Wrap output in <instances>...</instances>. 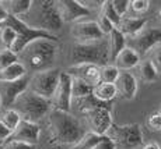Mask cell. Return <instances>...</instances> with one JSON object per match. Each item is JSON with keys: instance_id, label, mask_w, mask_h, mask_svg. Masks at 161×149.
I'll return each mask as SVG.
<instances>
[{"instance_id": "obj_40", "label": "cell", "mask_w": 161, "mask_h": 149, "mask_svg": "<svg viewBox=\"0 0 161 149\" xmlns=\"http://www.w3.org/2000/svg\"><path fill=\"white\" fill-rule=\"evenodd\" d=\"M7 18H8V13H7V10H6L3 2H0V27L6 23V20H7Z\"/></svg>"}, {"instance_id": "obj_15", "label": "cell", "mask_w": 161, "mask_h": 149, "mask_svg": "<svg viewBox=\"0 0 161 149\" xmlns=\"http://www.w3.org/2000/svg\"><path fill=\"white\" fill-rule=\"evenodd\" d=\"M66 73L69 74L72 78L80 80V81L88 84L92 88L101 82L100 81V67L94 66V64H86V63L84 64H74V66L67 68Z\"/></svg>"}, {"instance_id": "obj_12", "label": "cell", "mask_w": 161, "mask_h": 149, "mask_svg": "<svg viewBox=\"0 0 161 149\" xmlns=\"http://www.w3.org/2000/svg\"><path fill=\"white\" fill-rule=\"evenodd\" d=\"M70 35L76 39V43H90L104 39L97 21H77L70 28Z\"/></svg>"}, {"instance_id": "obj_31", "label": "cell", "mask_w": 161, "mask_h": 149, "mask_svg": "<svg viewBox=\"0 0 161 149\" xmlns=\"http://www.w3.org/2000/svg\"><path fill=\"white\" fill-rule=\"evenodd\" d=\"M15 61H18V56L13 53L10 49H3V50H0V71H2L3 68L11 66Z\"/></svg>"}, {"instance_id": "obj_35", "label": "cell", "mask_w": 161, "mask_h": 149, "mask_svg": "<svg viewBox=\"0 0 161 149\" xmlns=\"http://www.w3.org/2000/svg\"><path fill=\"white\" fill-rule=\"evenodd\" d=\"M130 8L136 14H144L150 8V2L148 0H133L130 2Z\"/></svg>"}, {"instance_id": "obj_39", "label": "cell", "mask_w": 161, "mask_h": 149, "mask_svg": "<svg viewBox=\"0 0 161 149\" xmlns=\"http://www.w3.org/2000/svg\"><path fill=\"white\" fill-rule=\"evenodd\" d=\"M11 136V132L8 131L7 128L4 127V124L0 121V144H3V142H6L8 138Z\"/></svg>"}, {"instance_id": "obj_16", "label": "cell", "mask_w": 161, "mask_h": 149, "mask_svg": "<svg viewBox=\"0 0 161 149\" xmlns=\"http://www.w3.org/2000/svg\"><path fill=\"white\" fill-rule=\"evenodd\" d=\"M39 135H41V127H39V124L21 120V123L18 124V127L13 131V134H11V136L8 139L36 145L39 141Z\"/></svg>"}, {"instance_id": "obj_36", "label": "cell", "mask_w": 161, "mask_h": 149, "mask_svg": "<svg viewBox=\"0 0 161 149\" xmlns=\"http://www.w3.org/2000/svg\"><path fill=\"white\" fill-rule=\"evenodd\" d=\"M97 24H98V27H100L101 32L104 33V36H108L111 32H112L114 29H115V27H114L112 24H111L109 21H108L107 18H105L104 15H101V14H100V17H98Z\"/></svg>"}, {"instance_id": "obj_11", "label": "cell", "mask_w": 161, "mask_h": 149, "mask_svg": "<svg viewBox=\"0 0 161 149\" xmlns=\"http://www.w3.org/2000/svg\"><path fill=\"white\" fill-rule=\"evenodd\" d=\"M161 45V29L160 28H144L142 32H139L136 36L132 38V48L136 50L139 56H146L150 53L154 48Z\"/></svg>"}, {"instance_id": "obj_41", "label": "cell", "mask_w": 161, "mask_h": 149, "mask_svg": "<svg viewBox=\"0 0 161 149\" xmlns=\"http://www.w3.org/2000/svg\"><path fill=\"white\" fill-rule=\"evenodd\" d=\"M143 149H161V145L157 142H148L143 146Z\"/></svg>"}, {"instance_id": "obj_19", "label": "cell", "mask_w": 161, "mask_h": 149, "mask_svg": "<svg viewBox=\"0 0 161 149\" xmlns=\"http://www.w3.org/2000/svg\"><path fill=\"white\" fill-rule=\"evenodd\" d=\"M147 24V18H140V17H123L120 20L119 25H118L116 29L122 33L123 36L129 35V36H136L139 32L146 28Z\"/></svg>"}, {"instance_id": "obj_21", "label": "cell", "mask_w": 161, "mask_h": 149, "mask_svg": "<svg viewBox=\"0 0 161 149\" xmlns=\"http://www.w3.org/2000/svg\"><path fill=\"white\" fill-rule=\"evenodd\" d=\"M28 75V71L24 67L23 63L20 61H15L11 66L3 68L0 71V81L3 82H11V81H18V80L24 78V77Z\"/></svg>"}, {"instance_id": "obj_28", "label": "cell", "mask_w": 161, "mask_h": 149, "mask_svg": "<svg viewBox=\"0 0 161 149\" xmlns=\"http://www.w3.org/2000/svg\"><path fill=\"white\" fill-rule=\"evenodd\" d=\"M120 71L114 64H105L100 67V81L105 84H115Z\"/></svg>"}, {"instance_id": "obj_37", "label": "cell", "mask_w": 161, "mask_h": 149, "mask_svg": "<svg viewBox=\"0 0 161 149\" xmlns=\"http://www.w3.org/2000/svg\"><path fill=\"white\" fill-rule=\"evenodd\" d=\"M150 61L153 63V66L156 67L157 74H161V45H158L157 48H154L153 50H151Z\"/></svg>"}, {"instance_id": "obj_23", "label": "cell", "mask_w": 161, "mask_h": 149, "mask_svg": "<svg viewBox=\"0 0 161 149\" xmlns=\"http://www.w3.org/2000/svg\"><path fill=\"white\" fill-rule=\"evenodd\" d=\"M108 36H109V39H108V45H109V59L114 61L116 56L126 48V38L116 28Z\"/></svg>"}, {"instance_id": "obj_44", "label": "cell", "mask_w": 161, "mask_h": 149, "mask_svg": "<svg viewBox=\"0 0 161 149\" xmlns=\"http://www.w3.org/2000/svg\"><path fill=\"white\" fill-rule=\"evenodd\" d=\"M2 145H3V144H0V149H2Z\"/></svg>"}, {"instance_id": "obj_20", "label": "cell", "mask_w": 161, "mask_h": 149, "mask_svg": "<svg viewBox=\"0 0 161 149\" xmlns=\"http://www.w3.org/2000/svg\"><path fill=\"white\" fill-rule=\"evenodd\" d=\"M118 96V91L115 84H105L100 82L92 88V98L95 100L101 102V103H108V102L114 100Z\"/></svg>"}, {"instance_id": "obj_10", "label": "cell", "mask_w": 161, "mask_h": 149, "mask_svg": "<svg viewBox=\"0 0 161 149\" xmlns=\"http://www.w3.org/2000/svg\"><path fill=\"white\" fill-rule=\"evenodd\" d=\"M72 77L66 73V71H60V77H59V84L56 86L53 96L51 99V103L55 110H62L70 113L72 109Z\"/></svg>"}, {"instance_id": "obj_43", "label": "cell", "mask_w": 161, "mask_h": 149, "mask_svg": "<svg viewBox=\"0 0 161 149\" xmlns=\"http://www.w3.org/2000/svg\"><path fill=\"white\" fill-rule=\"evenodd\" d=\"M0 110H2V103H0Z\"/></svg>"}, {"instance_id": "obj_25", "label": "cell", "mask_w": 161, "mask_h": 149, "mask_svg": "<svg viewBox=\"0 0 161 149\" xmlns=\"http://www.w3.org/2000/svg\"><path fill=\"white\" fill-rule=\"evenodd\" d=\"M137 70H139V77H140V80L146 84L156 81L157 77H158L156 67L153 66V63H151L150 60L140 61V64L137 66Z\"/></svg>"}, {"instance_id": "obj_3", "label": "cell", "mask_w": 161, "mask_h": 149, "mask_svg": "<svg viewBox=\"0 0 161 149\" xmlns=\"http://www.w3.org/2000/svg\"><path fill=\"white\" fill-rule=\"evenodd\" d=\"M11 109L20 114L21 120L38 124L52 110V103L51 100L27 89L15 99Z\"/></svg>"}, {"instance_id": "obj_38", "label": "cell", "mask_w": 161, "mask_h": 149, "mask_svg": "<svg viewBox=\"0 0 161 149\" xmlns=\"http://www.w3.org/2000/svg\"><path fill=\"white\" fill-rule=\"evenodd\" d=\"M92 149H116L115 144H114V141L109 138L108 135H103L100 139V142H98L97 145H95Z\"/></svg>"}, {"instance_id": "obj_33", "label": "cell", "mask_w": 161, "mask_h": 149, "mask_svg": "<svg viewBox=\"0 0 161 149\" xmlns=\"http://www.w3.org/2000/svg\"><path fill=\"white\" fill-rule=\"evenodd\" d=\"M112 6L115 8L116 14L120 18H123V17H126V13L130 8V2L129 0H112Z\"/></svg>"}, {"instance_id": "obj_1", "label": "cell", "mask_w": 161, "mask_h": 149, "mask_svg": "<svg viewBox=\"0 0 161 149\" xmlns=\"http://www.w3.org/2000/svg\"><path fill=\"white\" fill-rule=\"evenodd\" d=\"M49 124L55 138L60 144L76 145L86 135V127L77 117L67 111L55 110L49 111Z\"/></svg>"}, {"instance_id": "obj_2", "label": "cell", "mask_w": 161, "mask_h": 149, "mask_svg": "<svg viewBox=\"0 0 161 149\" xmlns=\"http://www.w3.org/2000/svg\"><path fill=\"white\" fill-rule=\"evenodd\" d=\"M58 52L56 42L46 41V39H38V41L30 43L20 54L18 61L24 64L27 71L38 73L48 68H52Z\"/></svg>"}, {"instance_id": "obj_9", "label": "cell", "mask_w": 161, "mask_h": 149, "mask_svg": "<svg viewBox=\"0 0 161 149\" xmlns=\"http://www.w3.org/2000/svg\"><path fill=\"white\" fill-rule=\"evenodd\" d=\"M86 119L91 128V132L97 135H107L112 127V113H111L108 103H97L94 107L84 111Z\"/></svg>"}, {"instance_id": "obj_14", "label": "cell", "mask_w": 161, "mask_h": 149, "mask_svg": "<svg viewBox=\"0 0 161 149\" xmlns=\"http://www.w3.org/2000/svg\"><path fill=\"white\" fill-rule=\"evenodd\" d=\"M59 13L63 23H77L80 18L88 17L91 14L90 8H87L79 0H63L58 2Z\"/></svg>"}, {"instance_id": "obj_34", "label": "cell", "mask_w": 161, "mask_h": 149, "mask_svg": "<svg viewBox=\"0 0 161 149\" xmlns=\"http://www.w3.org/2000/svg\"><path fill=\"white\" fill-rule=\"evenodd\" d=\"M2 149H36V146L31 144H25V142H21V141L7 139L6 142H3Z\"/></svg>"}, {"instance_id": "obj_42", "label": "cell", "mask_w": 161, "mask_h": 149, "mask_svg": "<svg viewBox=\"0 0 161 149\" xmlns=\"http://www.w3.org/2000/svg\"><path fill=\"white\" fill-rule=\"evenodd\" d=\"M158 18H160V21H161V8H160V11H158Z\"/></svg>"}, {"instance_id": "obj_17", "label": "cell", "mask_w": 161, "mask_h": 149, "mask_svg": "<svg viewBox=\"0 0 161 149\" xmlns=\"http://www.w3.org/2000/svg\"><path fill=\"white\" fill-rule=\"evenodd\" d=\"M115 86L118 95H120L126 100H133L137 95V80L132 73H128V71H123V73L119 74L115 82Z\"/></svg>"}, {"instance_id": "obj_4", "label": "cell", "mask_w": 161, "mask_h": 149, "mask_svg": "<svg viewBox=\"0 0 161 149\" xmlns=\"http://www.w3.org/2000/svg\"><path fill=\"white\" fill-rule=\"evenodd\" d=\"M72 57L74 64H94V66L103 67L108 64L109 59V45L108 41H98L90 43H74L72 46Z\"/></svg>"}, {"instance_id": "obj_30", "label": "cell", "mask_w": 161, "mask_h": 149, "mask_svg": "<svg viewBox=\"0 0 161 149\" xmlns=\"http://www.w3.org/2000/svg\"><path fill=\"white\" fill-rule=\"evenodd\" d=\"M100 139H101V135H97L91 131L86 132V135L83 136L72 149H92L98 142H100Z\"/></svg>"}, {"instance_id": "obj_24", "label": "cell", "mask_w": 161, "mask_h": 149, "mask_svg": "<svg viewBox=\"0 0 161 149\" xmlns=\"http://www.w3.org/2000/svg\"><path fill=\"white\" fill-rule=\"evenodd\" d=\"M0 121L4 124V127L13 134V131L18 127V124L21 123V117L14 109H4L0 113Z\"/></svg>"}, {"instance_id": "obj_13", "label": "cell", "mask_w": 161, "mask_h": 149, "mask_svg": "<svg viewBox=\"0 0 161 149\" xmlns=\"http://www.w3.org/2000/svg\"><path fill=\"white\" fill-rule=\"evenodd\" d=\"M30 84V77H24V78L18 80V81H11V82H3L0 81V103L2 109H10L23 92L28 89Z\"/></svg>"}, {"instance_id": "obj_29", "label": "cell", "mask_w": 161, "mask_h": 149, "mask_svg": "<svg viewBox=\"0 0 161 149\" xmlns=\"http://www.w3.org/2000/svg\"><path fill=\"white\" fill-rule=\"evenodd\" d=\"M100 14L104 15V17L107 18V20L109 21V23L112 24L115 28H118L120 20H122V18L116 14L115 8H114V6H112V2H103V4H101V13Z\"/></svg>"}, {"instance_id": "obj_7", "label": "cell", "mask_w": 161, "mask_h": 149, "mask_svg": "<svg viewBox=\"0 0 161 149\" xmlns=\"http://www.w3.org/2000/svg\"><path fill=\"white\" fill-rule=\"evenodd\" d=\"M107 135L114 141L116 149H136L143 145V131L136 123L122 126L112 124Z\"/></svg>"}, {"instance_id": "obj_32", "label": "cell", "mask_w": 161, "mask_h": 149, "mask_svg": "<svg viewBox=\"0 0 161 149\" xmlns=\"http://www.w3.org/2000/svg\"><path fill=\"white\" fill-rule=\"evenodd\" d=\"M146 124H147V127H148L150 131L161 132V113L160 111H154V113L148 114Z\"/></svg>"}, {"instance_id": "obj_8", "label": "cell", "mask_w": 161, "mask_h": 149, "mask_svg": "<svg viewBox=\"0 0 161 149\" xmlns=\"http://www.w3.org/2000/svg\"><path fill=\"white\" fill-rule=\"evenodd\" d=\"M59 77H60V70L55 67L34 73L30 77L28 89L34 94L51 100L59 84Z\"/></svg>"}, {"instance_id": "obj_6", "label": "cell", "mask_w": 161, "mask_h": 149, "mask_svg": "<svg viewBox=\"0 0 161 149\" xmlns=\"http://www.w3.org/2000/svg\"><path fill=\"white\" fill-rule=\"evenodd\" d=\"M32 8H35L36 23L34 24V28L46 31V32L56 35V32L63 27V20L59 13L58 2L52 0H42V2H34Z\"/></svg>"}, {"instance_id": "obj_18", "label": "cell", "mask_w": 161, "mask_h": 149, "mask_svg": "<svg viewBox=\"0 0 161 149\" xmlns=\"http://www.w3.org/2000/svg\"><path fill=\"white\" fill-rule=\"evenodd\" d=\"M142 61V57L139 56V53L136 50H133L132 48L126 46L122 52L115 57L114 60V66H115L118 70H123V71H128L132 70V68L137 67Z\"/></svg>"}, {"instance_id": "obj_5", "label": "cell", "mask_w": 161, "mask_h": 149, "mask_svg": "<svg viewBox=\"0 0 161 149\" xmlns=\"http://www.w3.org/2000/svg\"><path fill=\"white\" fill-rule=\"evenodd\" d=\"M6 25L11 27L13 29L17 32V39H15L13 48H11V52L15 54H20L30 43L38 41V39H46V41H52V42H58L59 38L58 35H52V33L46 32V31L38 29V28H34L25 24L23 20L17 17H13V15H8V18L6 20Z\"/></svg>"}, {"instance_id": "obj_45", "label": "cell", "mask_w": 161, "mask_h": 149, "mask_svg": "<svg viewBox=\"0 0 161 149\" xmlns=\"http://www.w3.org/2000/svg\"><path fill=\"white\" fill-rule=\"evenodd\" d=\"M160 113H161V107H160Z\"/></svg>"}, {"instance_id": "obj_27", "label": "cell", "mask_w": 161, "mask_h": 149, "mask_svg": "<svg viewBox=\"0 0 161 149\" xmlns=\"http://www.w3.org/2000/svg\"><path fill=\"white\" fill-rule=\"evenodd\" d=\"M15 39H17V32L11 27L3 24L0 27V45L3 46V49H10L11 50Z\"/></svg>"}, {"instance_id": "obj_22", "label": "cell", "mask_w": 161, "mask_h": 149, "mask_svg": "<svg viewBox=\"0 0 161 149\" xmlns=\"http://www.w3.org/2000/svg\"><path fill=\"white\" fill-rule=\"evenodd\" d=\"M8 15H13L17 18H23L30 13L32 8V0H10V2H3Z\"/></svg>"}, {"instance_id": "obj_26", "label": "cell", "mask_w": 161, "mask_h": 149, "mask_svg": "<svg viewBox=\"0 0 161 149\" xmlns=\"http://www.w3.org/2000/svg\"><path fill=\"white\" fill-rule=\"evenodd\" d=\"M92 95V86L88 84L72 78V98L73 100H81Z\"/></svg>"}]
</instances>
